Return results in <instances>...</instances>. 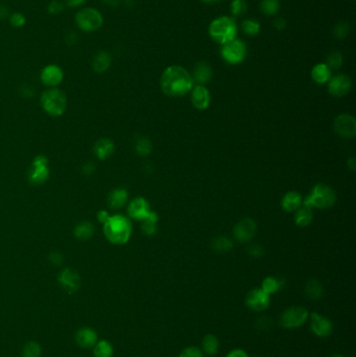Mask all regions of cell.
Returning a JSON list of instances; mask_svg holds the SVG:
<instances>
[{"mask_svg": "<svg viewBox=\"0 0 356 357\" xmlns=\"http://www.w3.org/2000/svg\"><path fill=\"white\" fill-rule=\"evenodd\" d=\"M112 63V56L108 51L97 52L92 60V68L97 73L106 72Z\"/></svg>", "mask_w": 356, "mask_h": 357, "instance_id": "22", "label": "cell"}, {"mask_svg": "<svg viewBox=\"0 0 356 357\" xmlns=\"http://www.w3.org/2000/svg\"><path fill=\"white\" fill-rule=\"evenodd\" d=\"M42 350L37 342H28L22 350V357H41Z\"/></svg>", "mask_w": 356, "mask_h": 357, "instance_id": "36", "label": "cell"}, {"mask_svg": "<svg viewBox=\"0 0 356 357\" xmlns=\"http://www.w3.org/2000/svg\"><path fill=\"white\" fill-rule=\"evenodd\" d=\"M201 350L206 355H209V356L215 355L220 350V341H219V339H217V337L215 335H213V334H206L203 337Z\"/></svg>", "mask_w": 356, "mask_h": 357, "instance_id": "27", "label": "cell"}, {"mask_svg": "<svg viewBox=\"0 0 356 357\" xmlns=\"http://www.w3.org/2000/svg\"><path fill=\"white\" fill-rule=\"evenodd\" d=\"M312 218H313V213L311 208L308 206L304 205L303 207H300L299 209L295 210L294 223L296 226H299L301 228L307 227L312 222Z\"/></svg>", "mask_w": 356, "mask_h": 357, "instance_id": "26", "label": "cell"}, {"mask_svg": "<svg viewBox=\"0 0 356 357\" xmlns=\"http://www.w3.org/2000/svg\"><path fill=\"white\" fill-rule=\"evenodd\" d=\"M110 216H111V215H110L109 212L106 211V210H102V211L98 212V214H97L98 221H100V223H102V224H105V223L109 220Z\"/></svg>", "mask_w": 356, "mask_h": 357, "instance_id": "48", "label": "cell"}, {"mask_svg": "<svg viewBox=\"0 0 356 357\" xmlns=\"http://www.w3.org/2000/svg\"><path fill=\"white\" fill-rule=\"evenodd\" d=\"M64 78V72L57 65H47L41 71V81L45 86L54 88L60 85Z\"/></svg>", "mask_w": 356, "mask_h": 357, "instance_id": "17", "label": "cell"}, {"mask_svg": "<svg viewBox=\"0 0 356 357\" xmlns=\"http://www.w3.org/2000/svg\"><path fill=\"white\" fill-rule=\"evenodd\" d=\"M211 248L216 253L226 254L233 249V243L225 236H219L212 241Z\"/></svg>", "mask_w": 356, "mask_h": 357, "instance_id": "31", "label": "cell"}, {"mask_svg": "<svg viewBox=\"0 0 356 357\" xmlns=\"http://www.w3.org/2000/svg\"><path fill=\"white\" fill-rule=\"evenodd\" d=\"M10 22H11L12 26L20 28V27H23L25 25L26 18L21 13H14L10 17Z\"/></svg>", "mask_w": 356, "mask_h": 357, "instance_id": "42", "label": "cell"}, {"mask_svg": "<svg viewBox=\"0 0 356 357\" xmlns=\"http://www.w3.org/2000/svg\"><path fill=\"white\" fill-rule=\"evenodd\" d=\"M104 233L110 243L122 246L130 241L132 235V224L129 218L124 215H112L104 224Z\"/></svg>", "mask_w": 356, "mask_h": 357, "instance_id": "2", "label": "cell"}, {"mask_svg": "<svg viewBox=\"0 0 356 357\" xmlns=\"http://www.w3.org/2000/svg\"><path fill=\"white\" fill-rule=\"evenodd\" d=\"M213 76V70L211 65L206 61H201L197 63L193 70V82L199 85L208 84Z\"/></svg>", "mask_w": 356, "mask_h": 357, "instance_id": "20", "label": "cell"}, {"mask_svg": "<svg viewBox=\"0 0 356 357\" xmlns=\"http://www.w3.org/2000/svg\"><path fill=\"white\" fill-rule=\"evenodd\" d=\"M281 205L284 211L293 212L302 205V195L296 191H289L284 194Z\"/></svg>", "mask_w": 356, "mask_h": 357, "instance_id": "23", "label": "cell"}, {"mask_svg": "<svg viewBox=\"0 0 356 357\" xmlns=\"http://www.w3.org/2000/svg\"><path fill=\"white\" fill-rule=\"evenodd\" d=\"M94 234V226L90 222H82L74 228V236L77 240L88 241Z\"/></svg>", "mask_w": 356, "mask_h": 357, "instance_id": "29", "label": "cell"}, {"mask_svg": "<svg viewBox=\"0 0 356 357\" xmlns=\"http://www.w3.org/2000/svg\"><path fill=\"white\" fill-rule=\"evenodd\" d=\"M103 2L106 5H108L110 7H113V8H115V7H117L118 5H120V0H103Z\"/></svg>", "mask_w": 356, "mask_h": 357, "instance_id": "50", "label": "cell"}, {"mask_svg": "<svg viewBox=\"0 0 356 357\" xmlns=\"http://www.w3.org/2000/svg\"><path fill=\"white\" fill-rule=\"evenodd\" d=\"M152 210L149 205V202L144 197H136L130 203L128 207V213L133 218L137 221H143L151 214Z\"/></svg>", "mask_w": 356, "mask_h": 357, "instance_id": "16", "label": "cell"}, {"mask_svg": "<svg viewBox=\"0 0 356 357\" xmlns=\"http://www.w3.org/2000/svg\"><path fill=\"white\" fill-rule=\"evenodd\" d=\"M352 87V82L349 76L339 74L331 77L328 82V91L335 97H342L346 95Z\"/></svg>", "mask_w": 356, "mask_h": 357, "instance_id": "15", "label": "cell"}, {"mask_svg": "<svg viewBox=\"0 0 356 357\" xmlns=\"http://www.w3.org/2000/svg\"><path fill=\"white\" fill-rule=\"evenodd\" d=\"M8 16V9L5 7H0V19H5Z\"/></svg>", "mask_w": 356, "mask_h": 357, "instance_id": "52", "label": "cell"}, {"mask_svg": "<svg viewBox=\"0 0 356 357\" xmlns=\"http://www.w3.org/2000/svg\"><path fill=\"white\" fill-rule=\"evenodd\" d=\"M310 320V330L320 339H325L332 334L333 332V324L328 319V317L320 314L319 312H311L309 313Z\"/></svg>", "mask_w": 356, "mask_h": 357, "instance_id": "10", "label": "cell"}, {"mask_svg": "<svg viewBox=\"0 0 356 357\" xmlns=\"http://www.w3.org/2000/svg\"><path fill=\"white\" fill-rule=\"evenodd\" d=\"M162 91L170 97H180L187 94L193 87V79L188 71L179 66L167 67L160 79Z\"/></svg>", "mask_w": 356, "mask_h": 357, "instance_id": "1", "label": "cell"}, {"mask_svg": "<svg viewBox=\"0 0 356 357\" xmlns=\"http://www.w3.org/2000/svg\"><path fill=\"white\" fill-rule=\"evenodd\" d=\"M65 2L69 8H75L83 6L86 3V0H65Z\"/></svg>", "mask_w": 356, "mask_h": 357, "instance_id": "49", "label": "cell"}, {"mask_svg": "<svg viewBox=\"0 0 356 357\" xmlns=\"http://www.w3.org/2000/svg\"><path fill=\"white\" fill-rule=\"evenodd\" d=\"M57 281L68 293H74L81 287V277L74 270L65 269L57 277Z\"/></svg>", "mask_w": 356, "mask_h": 357, "instance_id": "13", "label": "cell"}, {"mask_svg": "<svg viewBox=\"0 0 356 357\" xmlns=\"http://www.w3.org/2000/svg\"><path fill=\"white\" fill-rule=\"evenodd\" d=\"M135 150H136V153L138 155L144 157V156H147L151 154V152L153 150V145H152V142L150 141V139L139 138L136 142Z\"/></svg>", "mask_w": 356, "mask_h": 357, "instance_id": "37", "label": "cell"}, {"mask_svg": "<svg viewBox=\"0 0 356 357\" xmlns=\"http://www.w3.org/2000/svg\"><path fill=\"white\" fill-rule=\"evenodd\" d=\"M259 9L266 16L276 15L280 10V0H261Z\"/></svg>", "mask_w": 356, "mask_h": 357, "instance_id": "34", "label": "cell"}, {"mask_svg": "<svg viewBox=\"0 0 356 357\" xmlns=\"http://www.w3.org/2000/svg\"><path fill=\"white\" fill-rule=\"evenodd\" d=\"M208 31L213 41L221 45H225L237 38L239 27H237L233 18L222 16L213 20Z\"/></svg>", "mask_w": 356, "mask_h": 357, "instance_id": "3", "label": "cell"}, {"mask_svg": "<svg viewBox=\"0 0 356 357\" xmlns=\"http://www.w3.org/2000/svg\"><path fill=\"white\" fill-rule=\"evenodd\" d=\"M230 11L233 16H243L248 11V5L245 0H233L230 6Z\"/></svg>", "mask_w": 356, "mask_h": 357, "instance_id": "39", "label": "cell"}, {"mask_svg": "<svg viewBox=\"0 0 356 357\" xmlns=\"http://www.w3.org/2000/svg\"><path fill=\"white\" fill-rule=\"evenodd\" d=\"M242 29L246 35L254 37L260 33L261 25L258 21H257V20L247 19L242 23Z\"/></svg>", "mask_w": 356, "mask_h": 357, "instance_id": "35", "label": "cell"}, {"mask_svg": "<svg viewBox=\"0 0 356 357\" xmlns=\"http://www.w3.org/2000/svg\"><path fill=\"white\" fill-rule=\"evenodd\" d=\"M271 304V295L264 292L261 288H254L250 290L246 296V305L253 311L261 312Z\"/></svg>", "mask_w": 356, "mask_h": 357, "instance_id": "11", "label": "cell"}, {"mask_svg": "<svg viewBox=\"0 0 356 357\" xmlns=\"http://www.w3.org/2000/svg\"><path fill=\"white\" fill-rule=\"evenodd\" d=\"M93 354L95 357H112L114 349L112 344L106 340L97 341L93 347Z\"/></svg>", "mask_w": 356, "mask_h": 357, "instance_id": "32", "label": "cell"}, {"mask_svg": "<svg viewBox=\"0 0 356 357\" xmlns=\"http://www.w3.org/2000/svg\"><path fill=\"white\" fill-rule=\"evenodd\" d=\"M257 231V225L252 218H244L237 223L233 229L235 238L241 243H248L253 240Z\"/></svg>", "mask_w": 356, "mask_h": 357, "instance_id": "14", "label": "cell"}, {"mask_svg": "<svg viewBox=\"0 0 356 357\" xmlns=\"http://www.w3.org/2000/svg\"><path fill=\"white\" fill-rule=\"evenodd\" d=\"M248 253L250 256L254 257V258H259L261 256H263L264 254V249L258 245V244H255V245H252L249 247L248 249Z\"/></svg>", "mask_w": 356, "mask_h": 357, "instance_id": "44", "label": "cell"}, {"mask_svg": "<svg viewBox=\"0 0 356 357\" xmlns=\"http://www.w3.org/2000/svg\"><path fill=\"white\" fill-rule=\"evenodd\" d=\"M333 129L343 138H353L356 135V122L351 115L342 114L335 118Z\"/></svg>", "mask_w": 356, "mask_h": 357, "instance_id": "12", "label": "cell"}, {"mask_svg": "<svg viewBox=\"0 0 356 357\" xmlns=\"http://www.w3.org/2000/svg\"><path fill=\"white\" fill-rule=\"evenodd\" d=\"M41 105L48 115L58 117L64 114L67 108V97L62 90L50 88L42 93Z\"/></svg>", "mask_w": 356, "mask_h": 357, "instance_id": "5", "label": "cell"}, {"mask_svg": "<svg viewBox=\"0 0 356 357\" xmlns=\"http://www.w3.org/2000/svg\"><path fill=\"white\" fill-rule=\"evenodd\" d=\"M284 281L275 277H266L261 283V289L268 294H274L282 288Z\"/></svg>", "mask_w": 356, "mask_h": 357, "instance_id": "30", "label": "cell"}, {"mask_svg": "<svg viewBox=\"0 0 356 357\" xmlns=\"http://www.w3.org/2000/svg\"><path fill=\"white\" fill-rule=\"evenodd\" d=\"M49 260L54 265H60L63 262V257L60 253H51L49 255Z\"/></svg>", "mask_w": 356, "mask_h": 357, "instance_id": "46", "label": "cell"}, {"mask_svg": "<svg viewBox=\"0 0 356 357\" xmlns=\"http://www.w3.org/2000/svg\"><path fill=\"white\" fill-rule=\"evenodd\" d=\"M274 26L276 29H278V31H283L285 27H286V21H285V19L282 18V17H279V18H277L275 21H274Z\"/></svg>", "mask_w": 356, "mask_h": 357, "instance_id": "47", "label": "cell"}, {"mask_svg": "<svg viewBox=\"0 0 356 357\" xmlns=\"http://www.w3.org/2000/svg\"><path fill=\"white\" fill-rule=\"evenodd\" d=\"M309 313L303 306L288 307L280 315V326L285 329L300 328L309 319Z\"/></svg>", "mask_w": 356, "mask_h": 357, "instance_id": "8", "label": "cell"}, {"mask_svg": "<svg viewBox=\"0 0 356 357\" xmlns=\"http://www.w3.org/2000/svg\"><path fill=\"white\" fill-rule=\"evenodd\" d=\"M75 23L81 31L92 33L103 26L104 18L100 11L92 8H86L76 13Z\"/></svg>", "mask_w": 356, "mask_h": 357, "instance_id": "6", "label": "cell"}, {"mask_svg": "<svg viewBox=\"0 0 356 357\" xmlns=\"http://www.w3.org/2000/svg\"><path fill=\"white\" fill-rule=\"evenodd\" d=\"M350 34V24L348 22H339L333 28V35L336 39H345Z\"/></svg>", "mask_w": 356, "mask_h": 357, "instance_id": "40", "label": "cell"}, {"mask_svg": "<svg viewBox=\"0 0 356 357\" xmlns=\"http://www.w3.org/2000/svg\"><path fill=\"white\" fill-rule=\"evenodd\" d=\"M85 173H87L88 174V170H89V173H92L93 171H94V167L90 164V163H88V164H86L85 165Z\"/></svg>", "mask_w": 356, "mask_h": 357, "instance_id": "53", "label": "cell"}, {"mask_svg": "<svg viewBox=\"0 0 356 357\" xmlns=\"http://www.w3.org/2000/svg\"><path fill=\"white\" fill-rule=\"evenodd\" d=\"M348 167H349V168H350L352 171H354V170H355V167H356V162H355V158H354V157L350 158L349 160H348Z\"/></svg>", "mask_w": 356, "mask_h": 357, "instance_id": "51", "label": "cell"}, {"mask_svg": "<svg viewBox=\"0 0 356 357\" xmlns=\"http://www.w3.org/2000/svg\"><path fill=\"white\" fill-rule=\"evenodd\" d=\"M191 103L197 110H206L211 103L209 90L203 85L195 86L191 92Z\"/></svg>", "mask_w": 356, "mask_h": 357, "instance_id": "18", "label": "cell"}, {"mask_svg": "<svg viewBox=\"0 0 356 357\" xmlns=\"http://www.w3.org/2000/svg\"><path fill=\"white\" fill-rule=\"evenodd\" d=\"M115 152L114 143L108 138H102L97 140L94 145V153L100 160H107Z\"/></svg>", "mask_w": 356, "mask_h": 357, "instance_id": "21", "label": "cell"}, {"mask_svg": "<svg viewBox=\"0 0 356 357\" xmlns=\"http://www.w3.org/2000/svg\"><path fill=\"white\" fill-rule=\"evenodd\" d=\"M305 292L310 300L318 301L323 296L324 288H323V285L318 280L310 279L307 281L305 285Z\"/></svg>", "mask_w": 356, "mask_h": 357, "instance_id": "28", "label": "cell"}, {"mask_svg": "<svg viewBox=\"0 0 356 357\" xmlns=\"http://www.w3.org/2000/svg\"><path fill=\"white\" fill-rule=\"evenodd\" d=\"M128 201V191L124 188L114 189L108 197V204L111 209H121Z\"/></svg>", "mask_w": 356, "mask_h": 357, "instance_id": "25", "label": "cell"}, {"mask_svg": "<svg viewBox=\"0 0 356 357\" xmlns=\"http://www.w3.org/2000/svg\"><path fill=\"white\" fill-rule=\"evenodd\" d=\"M49 177L48 159L43 156H37L28 170V181L36 186L44 184Z\"/></svg>", "mask_w": 356, "mask_h": 357, "instance_id": "9", "label": "cell"}, {"mask_svg": "<svg viewBox=\"0 0 356 357\" xmlns=\"http://www.w3.org/2000/svg\"><path fill=\"white\" fill-rule=\"evenodd\" d=\"M331 70H338L343 65V54L340 51H333L331 52L325 63Z\"/></svg>", "mask_w": 356, "mask_h": 357, "instance_id": "38", "label": "cell"}, {"mask_svg": "<svg viewBox=\"0 0 356 357\" xmlns=\"http://www.w3.org/2000/svg\"><path fill=\"white\" fill-rule=\"evenodd\" d=\"M226 357H250V356L243 349H233L226 355Z\"/></svg>", "mask_w": 356, "mask_h": 357, "instance_id": "45", "label": "cell"}, {"mask_svg": "<svg viewBox=\"0 0 356 357\" xmlns=\"http://www.w3.org/2000/svg\"><path fill=\"white\" fill-rule=\"evenodd\" d=\"M311 78L316 84L328 83L331 78V69L325 63H319L311 69Z\"/></svg>", "mask_w": 356, "mask_h": 357, "instance_id": "24", "label": "cell"}, {"mask_svg": "<svg viewBox=\"0 0 356 357\" xmlns=\"http://www.w3.org/2000/svg\"><path fill=\"white\" fill-rule=\"evenodd\" d=\"M157 224H158V214L154 211L151 212V214L142 221V232L145 235L153 236L157 232Z\"/></svg>", "mask_w": 356, "mask_h": 357, "instance_id": "33", "label": "cell"}, {"mask_svg": "<svg viewBox=\"0 0 356 357\" xmlns=\"http://www.w3.org/2000/svg\"><path fill=\"white\" fill-rule=\"evenodd\" d=\"M201 2L204 4H207V5H214V4L220 3L221 0H201Z\"/></svg>", "mask_w": 356, "mask_h": 357, "instance_id": "54", "label": "cell"}, {"mask_svg": "<svg viewBox=\"0 0 356 357\" xmlns=\"http://www.w3.org/2000/svg\"><path fill=\"white\" fill-rule=\"evenodd\" d=\"M248 54L247 44L241 39H235L233 41L222 45L221 55L225 62L230 65H237L245 61Z\"/></svg>", "mask_w": 356, "mask_h": 357, "instance_id": "7", "label": "cell"}, {"mask_svg": "<svg viewBox=\"0 0 356 357\" xmlns=\"http://www.w3.org/2000/svg\"><path fill=\"white\" fill-rule=\"evenodd\" d=\"M179 357H204V353L199 347L189 346L180 352Z\"/></svg>", "mask_w": 356, "mask_h": 357, "instance_id": "41", "label": "cell"}, {"mask_svg": "<svg viewBox=\"0 0 356 357\" xmlns=\"http://www.w3.org/2000/svg\"><path fill=\"white\" fill-rule=\"evenodd\" d=\"M98 341V336L95 330L89 327L81 328L75 333V343L84 349H91Z\"/></svg>", "mask_w": 356, "mask_h": 357, "instance_id": "19", "label": "cell"}, {"mask_svg": "<svg viewBox=\"0 0 356 357\" xmlns=\"http://www.w3.org/2000/svg\"><path fill=\"white\" fill-rule=\"evenodd\" d=\"M331 357H345V356L342 355V354H340V353H335V354L331 355Z\"/></svg>", "mask_w": 356, "mask_h": 357, "instance_id": "55", "label": "cell"}, {"mask_svg": "<svg viewBox=\"0 0 356 357\" xmlns=\"http://www.w3.org/2000/svg\"><path fill=\"white\" fill-rule=\"evenodd\" d=\"M336 202L334 190L326 184H316L304 200V205L310 208L326 209L332 207Z\"/></svg>", "mask_w": 356, "mask_h": 357, "instance_id": "4", "label": "cell"}, {"mask_svg": "<svg viewBox=\"0 0 356 357\" xmlns=\"http://www.w3.org/2000/svg\"><path fill=\"white\" fill-rule=\"evenodd\" d=\"M63 10H64V6L62 5V3L57 2V0H53V2H51L47 7L48 13L52 15L60 14L63 12Z\"/></svg>", "mask_w": 356, "mask_h": 357, "instance_id": "43", "label": "cell"}]
</instances>
